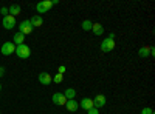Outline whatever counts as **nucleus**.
<instances>
[{
	"label": "nucleus",
	"instance_id": "obj_9",
	"mask_svg": "<svg viewBox=\"0 0 155 114\" xmlns=\"http://www.w3.org/2000/svg\"><path fill=\"white\" fill-rule=\"evenodd\" d=\"M39 82H41L42 85H50L51 82H53V77H51V74L44 71V72L39 74Z\"/></svg>",
	"mask_w": 155,
	"mask_h": 114
},
{
	"label": "nucleus",
	"instance_id": "obj_8",
	"mask_svg": "<svg viewBox=\"0 0 155 114\" xmlns=\"http://www.w3.org/2000/svg\"><path fill=\"white\" fill-rule=\"evenodd\" d=\"M106 102H107L106 96H104V94H98V96L93 99V106H95V108H102V106L106 105Z\"/></svg>",
	"mask_w": 155,
	"mask_h": 114
},
{
	"label": "nucleus",
	"instance_id": "obj_13",
	"mask_svg": "<svg viewBox=\"0 0 155 114\" xmlns=\"http://www.w3.org/2000/svg\"><path fill=\"white\" fill-rule=\"evenodd\" d=\"M30 23H31V26L34 28H39V26H42V23H44V19H42V16H33L31 19H30Z\"/></svg>",
	"mask_w": 155,
	"mask_h": 114
},
{
	"label": "nucleus",
	"instance_id": "obj_21",
	"mask_svg": "<svg viewBox=\"0 0 155 114\" xmlns=\"http://www.w3.org/2000/svg\"><path fill=\"white\" fill-rule=\"evenodd\" d=\"M0 12H2V16H3V17H6V16L9 14V12H8V8H6V6H3L2 9H0Z\"/></svg>",
	"mask_w": 155,
	"mask_h": 114
},
{
	"label": "nucleus",
	"instance_id": "obj_25",
	"mask_svg": "<svg viewBox=\"0 0 155 114\" xmlns=\"http://www.w3.org/2000/svg\"><path fill=\"white\" fill-rule=\"evenodd\" d=\"M0 90H2V85H0Z\"/></svg>",
	"mask_w": 155,
	"mask_h": 114
},
{
	"label": "nucleus",
	"instance_id": "obj_15",
	"mask_svg": "<svg viewBox=\"0 0 155 114\" xmlns=\"http://www.w3.org/2000/svg\"><path fill=\"white\" fill-rule=\"evenodd\" d=\"M23 40H25V35L22 32H17V34H14V37H12V43H14L16 46L17 45H22Z\"/></svg>",
	"mask_w": 155,
	"mask_h": 114
},
{
	"label": "nucleus",
	"instance_id": "obj_2",
	"mask_svg": "<svg viewBox=\"0 0 155 114\" xmlns=\"http://www.w3.org/2000/svg\"><path fill=\"white\" fill-rule=\"evenodd\" d=\"M53 6V0H42V2H39L36 5V11L39 12V16L44 14V12H48Z\"/></svg>",
	"mask_w": 155,
	"mask_h": 114
},
{
	"label": "nucleus",
	"instance_id": "obj_5",
	"mask_svg": "<svg viewBox=\"0 0 155 114\" xmlns=\"http://www.w3.org/2000/svg\"><path fill=\"white\" fill-rule=\"evenodd\" d=\"M19 32H22L23 35H28V34L33 32V26H31L30 20H23V22L19 25Z\"/></svg>",
	"mask_w": 155,
	"mask_h": 114
},
{
	"label": "nucleus",
	"instance_id": "obj_20",
	"mask_svg": "<svg viewBox=\"0 0 155 114\" xmlns=\"http://www.w3.org/2000/svg\"><path fill=\"white\" fill-rule=\"evenodd\" d=\"M87 114H99V111H98V108L93 106V108H90V109L87 111Z\"/></svg>",
	"mask_w": 155,
	"mask_h": 114
},
{
	"label": "nucleus",
	"instance_id": "obj_1",
	"mask_svg": "<svg viewBox=\"0 0 155 114\" xmlns=\"http://www.w3.org/2000/svg\"><path fill=\"white\" fill-rule=\"evenodd\" d=\"M14 54H16L19 59H28L30 54H31V49H30L28 45L22 43V45H17V46H16V53H14Z\"/></svg>",
	"mask_w": 155,
	"mask_h": 114
},
{
	"label": "nucleus",
	"instance_id": "obj_16",
	"mask_svg": "<svg viewBox=\"0 0 155 114\" xmlns=\"http://www.w3.org/2000/svg\"><path fill=\"white\" fill-rule=\"evenodd\" d=\"M138 56H140V57H147V56H150V46L140 48V49H138Z\"/></svg>",
	"mask_w": 155,
	"mask_h": 114
},
{
	"label": "nucleus",
	"instance_id": "obj_14",
	"mask_svg": "<svg viewBox=\"0 0 155 114\" xmlns=\"http://www.w3.org/2000/svg\"><path fill=\"white\" fill-rule=\"evenodd\" d=\"M92 31H93L96 35H102V34H104V28H102V25L98 23V22L92 25Z\"/></svg>",
	"mask_w": 155,
	"mask_h": 114
},
{
	"label": "nucleus",
	"instance_id": "obj_10",
	"mask_svg": "<svg viewBox=\"0 0 155 114\" xmlns=\"http://www.w3.org/2000/svg\"><path fill=\"white\" fill-rule=\"evenodd\" d=\"M79 106H81L84 111H88L90 108H93V99H90V97H84V99L81 100Z\"/></svg>",
	"mask_w": 155,
	"mask_h": 114
},
{
	"label": "nucleus",
	"instance_id": "obj_12",
	"mask_svg": "<svg viewBox=\"0 0 155 114\" xmlns=\"http://www.w3.org/2000/svg\"><path fill=\"white\" fill-rule=\"evenodd\" d=\"M8 12H9V16L16 17L17 14H20V12H22V8H20V5H17V3H12V5H9Z\"/></svg>",
	"mask_w": 155,
	"mask_h": 114
},
{
	"label": "nucleus",
	"instance_id": "obj_22",
	"mask_svg": "<svg viewBox=\"0 0 155 114\" xmlns=\"http://www.w3.org/2000/svg\"><path fill=\"white\" fill-rule=\"evenodd\" d=\"M141 114H153V111H152V108H143Z\"/></svg>",
	"mask_w": 155,
	"mask_h": 114
},
{
	"label": "nucleus",
	"instance_id": "obj_4",
	"mask_svg": "<svg viewBox=\"0 0 155 114\" xmlns=\"http://www.w3.org/2000/svg\"><path fill=\"white\" fill-rule=\"evenodd\" d=\"M0 53H2L3 56H11L16 53V45L12 42H5L2 45V48H0Z\"/></svg>",
	"mask_w": 155,
	"mask_h": 114
},
{
	"label": "nucleus",
	"instance_id": "obj_11",
	"mask_svg": "<svg viewBox=\"0 0 155 114\" xmlns=\"http://www.w3.org/2000/svg\"><path fill=\"white\" fill-rule=\"evenodd\" d=\"M65 108H67V111H70V112H76L78 108H79V103H78L74 99H71V100H67Z\"/></svg>",
	"mask_w": 155,
	"mask_h": 114
},
{
	"label": "nucleus",
	"instance_id": "obj_18",
	"mask_svg": "<svg viewBox=\"0 0 155 114\" xmlns=\"http://www.w3.org/2000/svg\"><path fill=\"white\" fill-rule=\"evenodd\" d=\"M92 25H93L92 20H84L82 25H81V28H82L84 31H92Z\"/></svg>",
	"mask_w": 155,
	"mask_h": 114
},
{
	"label": "nucleus",
	"instance_id": "obj_7",
	"mask_svg": "<svg viewBox=\"0 0 155 114\" xmlns=\"http://www.w3.org/2000/svg\"><path fill=\"white\" fill-rule=\"evenodd\" d=\"M16 26V17H12V16H6V17H3V28L5 29H12Z\"/></svg>",
	"mask_w": 155,
	"mask_h": 114
},
{
	"label": "nucleus",
	"instance_id": "obj_19",
	"mask_svg": "<svg viewBox=\"0 0 155 114\" xmlns=\"http://www.w3.org/2000/svg\"><path fill=\"white\" fill-rule=\"evenodd\" d=\"M62 80H64V75H62V74H59V72L53 77V82H54V83H58V85H59V83H62Z\"/></svg>",
	"mask_w": 155,
	"mask_h": 114
},
{
	"label": "nucleus",
	"instance_id": "obj_3",
	"mask_svg": "<svg viewBox=\"0 0 155 114\" xmlns=\"http://www.w3.org/2000/svg\"><path fill=\"white\" fill-rule=\"evenodd\" d=\"M101 51L102 53H110L115 49V39H110V37H106L104 40L101 42Z\"/></svg>",
	"mask_w": 155,
	"mask_h": 114
},
{
	"label": "nucleus",
	"instance_id": "obj_17",
	"mask_svg": "<svg viewBox=\"0 0 155 114\" xmlns=\"http://www.w3.org/2000/svg\"><path fill=\"white\" fill-rule=\"evenodd\" d=\"M64 96L67 97V100H71V99L76 97V91L73 90V88H67V90L64 91Z\"/></svg>",
	"mask_w": 155,
	"mask_h": 114
},
{
	"label": "nucleus",
	"instance_id": "obj_23",
	"mask_svg": "<svg viewBox=\"0 0 155 114\" xmlns=\"http://www.w3.org/2000/svg\"><path fill=\"white\" fill-rule=\"evenodd\" d=\"M65 71H67V68L64 66V65H61V66H59V69H58V72H59V74H62V75H64V72H65Z\"/></svg>",
	"mask_w": 155,
	"mask_h": 114
},
{
	"label": "nucleus",
	"instance_id": "obj_24",
	"mask_svg": "<svg viewBox=\"0 0 155 114\" xmlns=\"http://www.w3.org/2000/svg\"><path fill=\"white\" fill-rule=\"evenodd\" d=\"M3 75H5V68L0 66V77H3Z\"/></svg>",
	"mask_w": 155,
	"mask_h": 114
},
{
	"label": "nucleus",
	"instance_id": "obj_6",
	"mask_svg": "<svg viewBox=\"0 0 155 114\" xmlns=\"http://www.w3.org/2000/svg\"><path fill=\"white\" fill-rule=\"evenodd\" d=\"M51 100H53L54 105H59V106H62V105L65 106V103H67V97L64 96V93H54Z\"/></svg>",
	"mask_w": 155,
	"mask_h": 114
}]
</instances>
